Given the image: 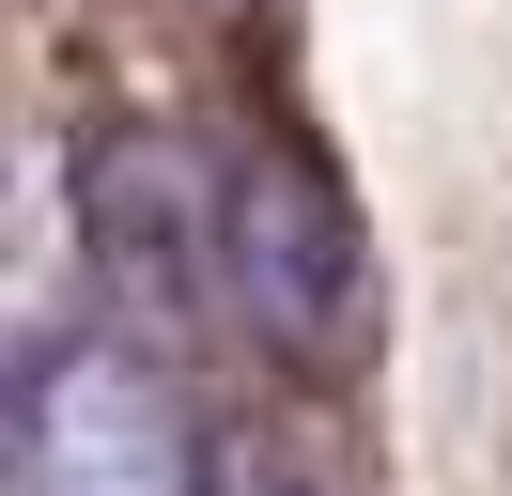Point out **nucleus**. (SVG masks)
Returning <instances> with one entry per match:
<instances>
[{
  "instance_id": "nucleus-1",
  "label": "nucleus",
  "mask_w": 512,
  "mask_h": 496,
  "mask_svg": "<svg viewBox=\"0 0 512 496\" xmlns=\"http://www.w3.org/2000/svg\"><path fill=\"white\" fill-rule=\"evenodd\" d=\"M0 481L16 496H202V419L125 326H63L16 372Z\"/></svg>"
},
{
  "instance_id": "nucleus-2",
  "label": "nucleus",
  "mask_w": 512,
  "mask_h": 496,
  "mask_svg": "<svg viewBox=\"0 0 512 496\" xmlns=\"http://www.w3.org/2000/svg\"><path fill=\"white\" fill-rule=\"evenodd\" d=\"M218 279L233 310H249L280 357H342L357 326H373V248H357V202L326 155L264 140L249 171L218 186Z\"/></svg>"
},
{
  "instance_id": "nucleus-3",
  "label": "nucleus",
  "mask_w": 512,
  "mask_h": 496,
  "mask_svg": "<svg viewBox=\"0 0 512 496\" xmlns=\"http://www.w3.org/2000/svg\"><path fill=\"white\" fill-rule=\"evenodd\" d=\"M78 202H94L109 279H140V295H187V264L218 248V217H202L187 155H171V140H140V124H109V140L78 155Z\"/></svg>"
},
{
  "instance_id": "nucleus-4",
  "label": "nucleus",
  "mask_w": 512,
  "mask_h": 496,
  "mask_svg": "<svg viewBox=\"0 0 512 496\" xmlns=\"http://www.w3.org/2000/svg\"><path fill=\"white\" fill-rule=\"evenodd\" d=\"M264 496H295V481H264Z\"/></svg>"
}]
</instances>
